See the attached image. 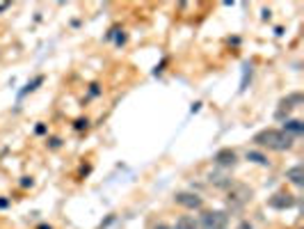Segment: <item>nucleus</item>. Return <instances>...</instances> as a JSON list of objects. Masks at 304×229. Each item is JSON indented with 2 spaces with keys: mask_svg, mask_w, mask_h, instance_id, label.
<instances>
[{
  "mask_svg": "<svg viewBox=\"0 0 304 229\" xmlns=\"http://www.w3.org/2000/svg\"><path fill=\"white\" fill-rule=\"evenodd\" d=\"M252 142L261 149H270V151H286L293 147V137L288 133L279 131V128H263L256 135L252 137Z\"/></svg>",
  "mask_w": 304,
  "mask_h": 229,
  "instance_id": "nucleus-1",
  "label": "nucleus"
},
{
  "mask_svg": "<svg viewBox=\"0 0 304 229\" xmlns=\"http://www.w3.org/2000/svg\"><path fill=\"white\" fill-rule=\"evenodd\" d=\"M226 211H204L199 218V229H226Z\"/></svg>",
  "mask_w": 304,
  "mask_h": 229,
  "instance_id": "nucleus-2",
  "label": "nucleus"
},
{
  "mask_svg": "<svg viewBox=\"0 0 304 229\" xmlns=\"http://www.w3.org/2000/svg\"><path fill=\"white\" fill-rule=\"evenodd\" d=\"M249 199H252V188L249 186H245V183H235V186H231L229 202L233 206H243V204H247Z\"/></svg>",
  "mask_w": 304,
  "mask_h": 229,
  "instance_id": "nucleus-3",
  "label": "nucleus"
},
{
  "mask_svg": "<svg viewBox=\"0 0 304 229\" xmlns=\"http://www.w3.org/2000/svg\"><path fill=\"white\" fill-rule=\"evenodd\" d=\"M174 202L179 206H183V209H190V211H197L204 206V199L197 195V192H176Z\"/></svg>",
  "mask_w": 304,
  "mask_h": 229,
  "instance_id": "nucleus-4",
  "label": "nucleus"
},
{
  "mask_svg": "<svg viewBox=\"0 0 304 229\" xmlns=\"http://www.w3.org/2000/svg\"><path fill=\"white\" fill-rule=\"evenodd\" d=\"M213 163L217 165V167H233L235 163H238V154H235L233 149H220L215 156H213Z\"/></svg>",
  "mask_w": 304,
  "mask_h": 229,
  "instance_id": "nucleus-5",
  "label": "nucleus"
},
{
  "mask_svg": "<svg viewBox=\"0 0 304 229\" xmlns=\"http://www.w3.org/2000/svg\"><path fill=\"white\" fill-rule=\"evenodd\" d=\"M267 204H270L272 209H277V211H284V209L295 206V197L290 195V192H275V195L267 199Z\"/></svg>",
  "mask_w": 304,
  "mask_h": 229,
  "instance_id": "nucleus-6",
  "label": "nucleus"
},
{
  "mask_svg": "<svg viewBox=\"0 0 304 229\" xmlns=\"http://www.w3.org/2000/svg\"><path fill=\"white\" fill-rule=\"evenodd\" d=\"M299 103H302V94H299V92H295V94H290V96H286V99H281V101H279V110H277V117H279L284 110H286V117H288L290 110L297 108Z\"/></svg>",
  "mask_w": 304,
  "mask_h": 229,
  "instance_id": "nucleus-7",
  "label": "nucleus"
},
{
  "mask_svg": "<svg viewBox=\"0 0 304 229\" xmlns=\"http://www.w3.org/2000/svg\"><path fill=\"white\" fill-rule=\"evenodd\" d=\"M286 179H288L293 186H304V167L302 165H295V167H290L288 172H286Z\"/></svg>",
  "mask_w": 304,
  "mask_h": 229,
  "instance_id": "nucleus-8",
  "label": "nucleus"
},
{
  "mask_svg": "<svg viewBox=\"0 0 304 229\" xmlns=\"http://www.w3.org/2000/svg\"><path fill=\"white\" fill-rule=\"evenodd\" d=\"M284 133H288L290 137H293V135H302V133H304V124L299 122V119H286Z\"/></svg>",
  "mask_w": 304,
  "mask_h": 229,
  "instance_id": "nucleus-9",
  "label": "nucleus"
},
{
  "mask_svg": "<svg viewBox=\"0 0 304 229\" xmlns=\"http://www.w3.org/2000/svg\"><path fill=\"white\" fill-rule=\"evenodd\" d=\"M174 229H199V224L194 222V218H190V215H181V218L176 220Z\"/></svg>",
  "mask_w": 304,
  "mask_h": 229,
  "instance_id": "nucleus-10",
  "label": "nucleus"
},
{
  "mask_svg": "<svg viewBox=\"0 0 304 229\" xmlns=\"http://www.w3.org/2000/svg\"><path fill=\"white\" fill-rule=\"evenodd\" d=\"M245 158L252 160V163H258V165H270L267 156H263L261 151H247V156H245Z\"/></svg>",
  "mask_w": 304,
  "mask_h": 229,
  "instance_id": "nucleus-11",
  "label": "nucleus"
},
{
  "mask_svg": "<svg viewBox=\"0 0 304 229\" xmlns=\"http://www.w3.org/2000/svg\"><path fill=\"white\" fill-rule=\"evenodd\" d=\"M156 229H170L167 224H156Z\"/></svg>",
  "mask_w": 304,
  "mask_h": 229,
  "instance_id": "nucleus-12",
  "label": "nucleus"
}]
</instances>
